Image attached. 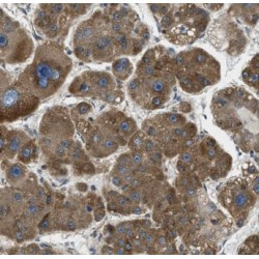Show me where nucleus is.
Masks as SVG:
<instances>
[{"instance_id":"72a5a7b5","label":"nucleus","mask_w":259,"mask_h":259,"mask_svg":"<svg viewBox=\"0 0 259 259\" xmlns=\"http://www.w3.org/2000/svg\"><path fill=\"white\" fill-rule=\"evenodd\" d=\"M111 30L114 32V34L121 33V30H122V25H121V23H112Z\"/></svg>"},{"instance_id":"e433bc0d","label":"nucleus","mask_w":259,"mask_h":259,"mask_svg":"<svg viewBox=\"0 0 259 259\" xmlns=\"http://www.w3.org/2000/svg\"><path fill=\"white\" fill-rule=\"evenodd\" d=\"M59 144L62 146V147H64L65 149H69V148L72 147V145H73V141H72L71 139H63L59 142Z\"/></svg>"},{"instance_id":"f257e3e1","label":"nucleus","mask_w":259,"mask_h":259,"mask_svg":"<svg viewBox=\"0 0 259 259\" xmlns=\"http://www.w3.org/2000/svg\"><path fill=\"white\" fill-rule=\"evenodd\" d=\"M72 66L63 48L47 42L36 49L33 62L21 74L19 82L39 99H47L61 87Z\"/></svg>"},{"instance_id":"4468645a","label":"nucleus","mask_w":259,"mask_h":259,"mask_svg":"<svg viewBox=\"0 0 259 259\" xmlns=\"http://www.w3.org/2000/svg\"><path fill=\"white\" fill-rule=\"evenodd\" d=\"M166 120L169 125H179V123L183 122L185 121V118L181 117L180 115H177V114H166Z\"/></svg>"},{"instance_id":"f03ea898","label":"nucleus","mask_w":259,"mask_h":259,"mask_svg":"<svg viewBox=\"0 0 259 259\" xmlns=\"http://www.w3.org/2000/svg\"><path fill=\"white\" fill-rule=\"evenodd\" d=\"M39 105V97L28 91L20 82L8 86L0 97L1 122L24 117L36 110Z\"/></svg>"},{"instance_id":"412c9836","label":"nucleus","mask_w":259,"mask_h":259,"mask_svg":"<svg viewBox=\"0 0 259 259\" xmlns=\"http://www.w3.org/2000/svg\"><path fill=\"white\" fill-rule=\"evenodd\" d=\"M58 29H59V27H58L57 23H56V22L52 23V24H51L50 26L48 27V29L46 30L47 35L51 36V37L56 36V35H57V33H58Z\"/></svg>"},{"instance_id":"864d4df0","label":"nucleus","mask_w":259,"mask_h":259,"mask_svg":"<svg viewBox=\"0 0 259 259\" xmlns=\"http://www.w3.org/2000/svg\"><path fill=\"white\" fill-rule=\"evenodd\" d=\"M146 234H147L146 229H141V230H139V232H138V236H139L140 239H144V237L146 236Z\"/></svg>"},{"instance_id":"5701e85b","label":"nucleus","mask_w":259,"mask_h":259,"mask_svg":"<svg viewBox=\"0 0 259 259\" xmlns=\"http://www.w3.org/2000/svg\"><path fill=\"white\" fill-rule=\"evenodd\" d=\"M143 161V156L139 151H134L132 155V162L134 165H140Z\"/></svg>"},{"instance_id":"8fccbe9b","label":"nucleus","mask_w":259,"mask_h":259,"mask_svg":"<svg viewBox=\"0 0 259 259\" xmlns=\"http://www.w3.org/2000/svg\"><path fill=\"white\" fill-rule=\"evenodd\" d=\"M149 8L153 13H159V9H160V4H149Z\"/></svg>"},{"instance_id":"f3484780","label":"nucleus","mask_w":259,"mask_h":259,"mask_svg":"<svg viewBox=\"0 0 259 259\" xmlns=\"http://www.w3.org/2000/svg\"><path fill=\"white\" fill-rule=\"evenodd\" d=\"M103 135L101 134L100 132H97V131H94V132L91 133V135H90V143L92 144V145L97 146L99 145V144H102L103 142Z\"/></svg>"},{"instance_id":"79ce46f5","label":"nucleus","mask_w":259,"mask_h":259,"mask_svg":"<svg viewBox=\"0 0 259 259\" xmlns=\"http://www.w3.org/2000/svg\"><path fill=\"white\" fill-rule=\"evenodd\" d=\"M141 185H142V180H141V179H139V178H134L130 183V186L132 187V188H135V189L141 187Z\"/></svg>"},{"instance_id":"603ef678","label":"nucleus","mask_w":259,"mask_h":259,"mask_svg":"<svg viewBox=\"0 0 259 259\" xmlns=\"http://www.w3.org/2000/svg\"><path fill=\"white\" fill-rule=\"evenodd\" d=\"M205 6H207V8H214L213 11H218V9H220V8H222L223 4H205Z\"/></svg>"},{"instance_id":"39448f33","label":"nucleus","mask_w":259,"mask_h":259,"mask_svg":"<svg viewBox=\"0 0 259 259\" xmlns=\"http://www.w3.org/2000/svg\"><path fill=\"white\" fill-rule=\"evenodd\" d=\"M44 119L51 121L55 125H41V133L46 136H52L54 138L69 139L74 134V128L69 117L65 114V109L56 107L48 111Z\"/></svg>"},{"instance_id":"13d9d810","label":"nucleus","mask_w":259,"mask_h":259,"mask_svg":"<svg viewBox=\"0 0 259 259\" xmlns=\"http://www.w3.org/2000/svg\"><path fill=\"white\" fill-rule=\"evenodd\" d=\"M77 189H78L79 191H86L87 190V186L85 185V183H78L77 185Z\"/></svg>"},{"instance_id":"680f3d73","label":"nucleus","mask_w":259,"mask_h":259,"mask_svg":"<svg viewBox=\"0 0 259 259\" xmlns=\"http://www.w3.org/2000/svg\"><path fill=\"white\" fill-rule=\"evenodd\" d=\"M114 253H116V254H125V253H127V251L125 250V248H117L115 251H114Z\"/></svg>"},{"instance_id":"473e14b6","label":"nucleus","mask_w":259,"mask_h":259,"mask_svg":"<svg viewBox=\"0 0 259 259\" xmlns=\"http://www.w3.org/2000/svg\"><path fill=\"white\" fill-rule=\"evenodd\" d=\"M156 239V235L155 232H147L146 236L144 237V242H145L146 245H151Z\"/></svg>"},{"instance_id":"b1692460","label":"nucleus","mask_w":259,"mask_h":259,"mask_svg":"<svg viewBox=\"0 0 259 259\" xmlns=\"http://www.w3.org/2000/svg\"><path fill=\"white\" fill-rule=\"evenodd\" d=\"M54 153L57 158H63L66 153V149L64 147H62L60 144H57V145L54 147Z\"/></svg>"},{"instance_id":"a211bd4d","label":"nucleus","mask_w":259,"mask_h":259,"mask_svg":"<svg viewBox=\"0 0 259 259\" xmlns=\"http://www.w3.org/2000/svg\"><path fill=\"white\" fill-rule=\"evenodd\" d=\"M114 173L118 176H125V175H127V174L131 173V169H130V167H128V166H123V165L118 164L114 168Z\"/></svg>"},{"instance_id":"1a4fd4ad","label":"nucleus","mask_w":259,"mask_h":259,"mask_svg":"<svg viewBox=\"0 0 259 259\" xmlns=\"http://www.w3.org/2000/svg\"><path fill=\"white\" fill-rule=\"evenodd\" d=\"M34 147H35V145H34L32 141H29V142H27V143H25L24 146H23V147L21 148V150L19 151V155H18L19 161L25 163V164L29 163L30 161L33 159Z\"/></svg>"},{"instance_id":"aec40b11","label":"nucleus","mask_w":259,"mask_h":259,"mask_svg":"<svg viewBox=\"0 0 259 259\" xmlns=\"http://www.w3.org/2000/svg\"><path fill=\"white\" fill-rule=\"evenodd\" d=\"M91 110V106L87 103H81L77 106V111L79 112V114L84 115V114H87L88 112Z\"/></svg>"},{"instance_id":"a18cd8bd","label":"nucleus","mask_w":259,"mask_h":259,"mask_svg":"<svg viewBox=\"0 0 259 259\" xmlns=\"http://www.w3.org/2000/svg\"><path fill=\"white\" fill-rule=\"evenodd\" d=\"M49 226H50V224H49V221H48V218H46L44 219L43 221H42V223L39 224V228H41V229H43V230H46V229H48L49 228Z\"/></svg>"},{"instance_id":"0e129e2a","label":"nucleus","mask_w":259,"mask_h":259,"mask_svg":"<svg viewBox=\"0 0 259 259\" xmlns=\"http://www.w3.org/2000/svg\"><path fill=\"white\" fill-rule=\"evenodd\" d=\"M169 235L172 237V239H174V237L176 236V232L174 231V230H170V231H169Z\"/></svg>"},{"instance_id":"2f4dec72","label":"nucleus","mask_w":259,"mask_h":259,"mask_svg":"<svg viewBox=\"0 0 259 259\" xmlns=\"http://www.w3.org/2000/svg\"><path fill=\"white\" fill-rule=\"evenodd\" d=\"M149 160L151 161L153 163H158L161 161V153H158V151H151L149 153Z\"/></svg>"},{"instance_id":"7ed1b4c3","label":"nucleus","mask_w":259,"mask_h":259,"mask_svg":"<svg viewBox=\"0 0 259 259\" xmlns=\"http://www.w3.org/2000/svg\"><path fill=\"white\" fill-rule=\"evenodd\" d=\"M1 58L8 63H20L26 61L33 51V43L29 34L22 27L8 33H0Z\"/></svg>"},{"instance_id":"a19ab883","label":"nucleus","mask_w":259,"mask_h":259,"mask_svg":"<svg viewBox=\"0 0 259 259\" xmlns=\"http://www.w3.org/2000/svg\"><path fill=\"white\" fill-rule=\"evenodd\" d=\"M104 211H103V207H100L95 211V214H94V217H95V220L97 221H101L103 218H104Z\"/></svg>"},{"instance_id":"ddd939ff","label":"nucleus","mask_w":259,"mask_h":259,"mask_svg":"<svg viewBox=\"0 0 259 259\" xmlns=\"http://www.w3.org/2000/svg\"><path fill=\"white\" fill-rule=\"evenodd\" d=\"M102 146H103V149H104V150L108 151V153H114V151H115L118 147L117 142H115L114 140H112L110 138H107V139L103 140Z\"/></svg>"},{"instance_id":"cd10ccee","label":"nucleus","mask_w":259,"mask_h":259,"mask_svg":"<svg viewBox=\"0 0 259 259\" xmlns=\"http://www.w3.org/2000/svg\"><path fill=\"white\" fill-rule=\"evenodd\" d=\"M155 147H156L155 142H153V140H146V141H144L143 148L146 153H151V151H153L155 150Z\"/></svg>"},{"instance_id":"393cba45","label":"nucleus","mask_w":259,"mask_h":259,"mask_svg":"<svg viewBox=\"0 0 259 259\" xmlns=\"http://www.w3.org/2000/svg\"><path fill=\"white\" fill-rule=\"evenodd\" d=\"M39 206L33 203V202H31V203L28 204L27 208H26V211L28 213V214H30V216H35V214L39 213Z\"/></svg>"},{"instance_id":"37998d69","label":"nucleus","mask_w":259,"mask_h":259,"mask_svg":"<svg viewBox=\"0 0 259 259\" xmlns=\"http://www.w3.org/2000/svg\"><path fill=\"white\" fill-rule=\"evenodd\" d=\"M125 237H127V239H132V237H134V236H135V230H134V228H132V227L130 226V227L127 229V231H125Z\"/></svg>"},{"instance_id":"c03bdc74","label":"nucleus","mask_w":259,"mask_h":259,"mask_svg":"<svg viewBox=\"0 0 259 259\" xmlns=\"http://www.w3.org/2000/svg\"><path fill=\"white\" fill-rule=\"evenodd\" d=\"M180 110L183 112H190L191 111V105L189 103H181L180 104Z\"/></svg>"},{"instance_id":"bb28decb","label":"nucleus","mask_w":259,"mask_h":259,"mask_svg":"<svg viewBox=\"0 0 259 259\" xmlns=\"http://www.w3.org/2000/svg\"><path fill=\"white\" fill-rule=\"evenodd\" d=\"M130 201H131V200L129 199V198H127L125 196H123V195H118L117 198H116V203H117L121 207L127 206V205L129 204Z\"/></svg>"},{"instance_id":"de8ad7c7","label":"nucleus","mask_w":259,"mask_h":259,"mask_svg":"<svg viewBox=\"0 0 259 259\" xmlns=\"http://www.w3.org/2000/svg\"><path fill=\"white\" fill-rule=\"evenodd\" d=\"M181 130H183V129H180V128H175V129H173V130H172V136H174V137H180V135H181Z\"/></svg>"},{"instance_id":"a878e982","label":"nucleus","mask_w":259,"mask_h":259,"mask_svg":"<svg viewBox=\"0 0 259 259\" xmlns=\"http://www.w3.org/2000/svg\"><path fill=\"white\" fill-rule=\"evenodd\" d=\"M129 224L130 223H121V224H119V225H118L117 227L115 228V232L117 233L119 236H120V235H123L125 233V231H127L128 228L130 227Z\"/></svg>"},{"instance_id":"c9c22d12","label":"nucleus","mask_w":259,"mask_h":259,"mask_svg":"<svg viewBox=\"0 0 259 259\" xmlns=\"http://www.w3.org/2000/svg\"><path fill=\"white\" fill-rule=\"evenodd\" d=\"M111 19H112V21H113V23H120V21L122 20V16H121V14L119 11H116L112 14Z\"/></svg>"},{"instance_id":"9b49d317","label":"nucleus","mask_w":259,"mask_h":259,"mask_svg":"<svg viewBox=\"0 0 259 259\" xmlns=\"http://www.w3.org/2000/svg\"><path fill=\"white\" fill-rule=\"evenodd\" d=\"M9 200H11V204L15 205V206H19V205H22L23 202H24V196H23L22 193L20 191H13V192L9 194L8 196Z\"/></svg>"},{"instance_id":"49530a36","label":"nucleus","mask_w":259,"mask_h":259,"mask_svg":"<svg viewBox=\"0 0 259 259\" xmlns=\"http://www.w3.org/2000/svg\"><path fill=\"white\" fill-rule=\"evenodd\" d=\"M75 228H76V223H75L74 220L69 219V220L66 222V229L67 230H74Z\"/></svg>"},{"instance_id":"0eeeda50","label":"nucleus","mask_w":259,"mask_h":259,"mask_svg":"<svg viewBox=\"0 0 259 259\" xmlns=\"http://www.w3.org/2000/svg\"><path fill=\"white\" fill-rule=\"evenodd\" d=\"M112 69H113V73L116 78L120 79V80H125L132 74L133 65L128 58H120L113 63Z\"/></svg>"},{"instance_id":"6ab92c4d","label":"nucleus","mask_w":259,"mask_h":259,"mask_svg":"<svg viewBox=\"0 0 259 259\" xmlns=\"http://www.w3.org/2000/svg\"><path fill=\"white\" fill-rule=\"evenodd\" d=\"M117 163L120 165H123V166H128L131 167V165L133 164L132 162V157H130V155L128 153H125V155H121L117 160Z\"/></svg>"},{"instance_id":"4c0bfd02","label":"nucleus","mask_w":259,"mask_h":259,"mask_svg":"<svg viewBox=\"0 0 259 259\" xmlns=\"http://www.w3.org/2000/svg\"><path fill=\"white\" fill-rule=\"evenodd\" d=\"M157 244H158L159 247H161V248H163V247H166L167 246L166 236H164V235H161V236H159L158 239H157Z\"/></svg>"},{"instance_id":"9d476101","label":"nucleus","mask_w":259,"mask_h":259,"mask_svg":"<svg viewBox=\"0 0 259 259\" xmlns=\"http://www.w3.org/2000/svg\"><path fill=\"white\" fill-rule=\"evenodd\" d=\"M119 129L121 132L125 133V134H132L136 130V123L132 118H127V119L122 120L120 122Z\"/></svg>"},{"instance_id":"09e8293b","label":"nucleus","mask_w":259,"mask_h":259,"mask_svg":"<svg viewBox=\"0 0 259 259\" xmlns=\"http://www.w3.org/2000/svg\"><path fill=\"white\" fill-rule=\"evenodd\" d=\"M122 178H123V180H125V183H131V181L134 179V175H133L132 173H129V174H127V175L122 176Z\"/></svg>"},{"instance_id":"4d7b16f0","label":"nucleus","mask_w":259,"mask_h":259,"mask_svg":"<svg viewBox=\"0 0 259 259\" xmlns=\"http://www.w3.org/2000/svg\"><path fill=\"white\" fill-rule=\"evenodd\" d=\"M123 248H125V251H132V250H133V242H125V247H123Z\"/></svg>"},{"instance_id":"6e6d98bb","label":"nucleus","mask_w":259,"mask_h":259,"mask_svg":"<svg viewBox=\"0 0 259 259\" xmlns=\"http://www.w3.org/2000/svg\"><path fill=\"white\" fill-rule=\"evenodd\" d=\"M138 171L141 172V173H146V172H147V167H146L145 165L140 164L139 167H138Z\"/></svg>"},{"instance_id":"423d86ee","label":"nucleus","mask_w":259,"mask_h":259,"mask_svg":"<svg viewBox=\"0 0 259 259\" xmlns=\"http://www.w3.org/2000/svg\"><path fill=\"white\" fill-rule=\"evenodd\" d=\"M6 139H8V144H6L3 155L5 153L8 159H13L16 156V153L20 151L21 148L24 146L28 137L23 132L11 131V132H8Z\"/></svg>"},{"instance_id":"f704fd0d","label":"nucleus","mask_w":259,"mask_h":259,"mask_svg":"<svg viewBox=\"0 0 259 259\" xmlns=\"http://www.w3.org/2000/svg\"><path fill=\"white\" fill-rule=\"evenodd\" d=\"M145 131H146V134H147L148 136L156 137L158 135V130H157V128H156L155 125H149V127L146 128Z\"/></svg>"},{"instance_id":"7c9ffc66","label":"nucleus","mask_w":259,"mask_h":259,"mask_svg":"<svg viewBox=\"0 0 259 259\" xmlns=\"http://www.w3.org/2000/svg\"><path fill=\"white\" fill-rule=\"evenodd\" d=\"M180 161L183 163H185V164L191 163V161H192V155H191V153H189V151H185V153H181Z\"/></svg>"},{"instance_id":"3c124183","label":"nucleus","mask_w":259,"mask_h":259,"mask_svg":"<svg viewBox=\"0 0 259 259\" xmlns=\"http://www.w3.org/2000/svg\"><path fill=\"white\" fill-rule=\"evenodd\" d=\"M177 169L179 172H185L186 171V165L185 163H183L181 161H179L178 164H177Z\"/></svg>"},{"instance_id":"6e6552de","label":"nucleus","mask_w":259,"mask_h":259,"mask_svg":"<svg viewBox=\"0 0 259 259\" xmlns=\"http://www.w3.org/2000/svg\"><path fill=\"white\" fill-rule=\"evenodd\" d=\"M26 175V168L21 164L11 165L6 170V178L9 183H17Z\"/></svg>"},{"instance_id":"ea45409f","label":"nucleus","mask_w":259,"mask_h":259,"mask_svg":"<svg viewBox=\"0 0 259 259\" xmlns=\"http://www.w3.org/2000/svg\"><path fill=\"white\" fill-rule=\"evenodd\" d=\"M15 239L17 242H23L25 239V233L22 230H18L17 232L15 233Z\"/></svg>"},{"instance_id":"20e7f679","label":"nucleus","mask_w":259,"mask_h":259,"mask_svg":"<svg viewBox=\"0 0 259 259\" xmlns=\"http://www.w3.org/2000/svg\"><path fill=\"white\" fill-rule=\"evenodd\" d=\"M220 200L233 217L241 218L253 207L256 197L244 180L233 179L227 183L225 190L220 195Z\"/></svg>"},{"instance_id":"58836bf2","label":"nucleus","mask_w":259,"mask_h":259,"mask_svg":"<svg viewBox=\"0 0 259 259\" xmlns=\"http://www.w3.org/2000/svg\"><path fill=\"white\" fill-rule=\"evenodd\" d=\"M125 242H127V239L120 235V236L115 241V246L117 247V248H123L125 245Z\"/></svg>"},{"instance_id":"c756f323","label":"nucleus","mask_w":259,"mask_h":259,"mask_svg":"<svg viewBox=\"0 0 259 259\" xmlns=\"http://www.w3.org/2000/svg\"><path fill=\"white\" fill-rule=\"evenodd\" d=\"M206 157L209 160H214L217 157V149L216 146L214 147H207L206 148Z\"/></svg>"},{"instance_id":"2eb2a0df","label":"nucleus","mask_w":259,"mask_h":259,"mask_svg":"<svg viewBox=\"0 0 259 259\" xmlns=\"http://www.w3.org/2000/svg\"><path fill=\"white\" fill-rule=\"evenodd\" d=\"M69 156H71V159L73 161H79L82 158V150H81V146L79 144V142H76V144L74 145Z\"/></svg>"},{"instance_id":"bf43d9fd","label":"nucleus","mask_w":259,"mask_h":259,"mask_svg":"<svg viewBox=\"0 0 259 259\" xmlns=\"http://www.w3.org/2000/svg\"><path fill=\"white\" fill-rule=\"evenodd\" d=\"M102 252H103V253H106V254H107V253H109V254H110V253H114L113 250H112V248H110V247H107V246H105L104 248H103Z\"/></svg>"},{"instance_id":"5fc2aeb1","label":"nucleus","mask_w":259,"mask_h":259,"mask_svg":"<svg viewBox=\"0 0 259 259\" xmlns=\"http://www.w3.org/2000/svg\"><path fill=\"white\" fill-rule=\"evenodd\" d=\"M187 193H188V195L193 196V195L195 194V188H194V187L189 186L188 188H187Z\"/></svg>"},{"instance_id":"4be33fe9","label":"nucleus","mask_w":259,"mask_h":259,"mask_svg":"<svg viewBox=\"0 0 259 259\" xmlns=\"http://www.w3.org/2000/svg\"><path fill=\"white\" fill-rule=\"evenodd\" d=\"M129 199L132 202H140L142 199V194L137 190L131 191L129 193Z\"/></svg>"},{"instance_id":"052dcab7","label":"nucleus","mask_w":259,"mask_h":259,"mask_svg":"<svg viewBox=\"0 0 259 259\" xmlns=\"http://www.w3.org/2000/svg\"><path fill=\"white\" fill-rule=\"evenodd\" d=\"M142 211H142V209H141V207L137 206V207H134V208H133L132 213H133V214H141Z\"/></svg>"},{"instance_id":"c85d7f7f","label":"nucleus","mask_w":259,"mask_h":259,"mask_svg":"<svg viewBox=\"0 0 259 259\" xmlns=\"http://www.w3.org/2000/svg\"><path fill=\"white\" fill-rule=\"evenodd\" d=\"M111 181L115 187H122V185L125 183V180H123L122 176H118V175H115L112 177Z\"/></svg>"},{"instance_id":"f8f14e48","label":"nucleus","mask_w":259,"mask_h":259,"mask_svg":"<svg viewBox=\"0 0 259 259\" xmlns=\"http://www.w3.org/2000/svg\"><path fill=\"white\" fill-rule=\"evenodd\" d=\"M143 144H144L143 138L140 136V134H136L135 136H133V138L131 139V142H130L131 148L134 151H139L140 149L143 147Z\"/></svg>"},{"instance_id":"dca6fc26","label":"nucleus","mask_w":259,"mask_h":259,"mask_svg":"<svg viewBox=\"0 0 259 259\" xmlns=\"http://www.w3.org/2000/svg\"><path fill=\"white\" fill-rule=\"evenodd\" d=\"M173 23H174V18H173V14L172 13H168L167 15H165L164 17H163L162 21H161V25L164 28L171 27Z\"/></svg>"},{"instance_id":"e2e57ef3","label":"nucleus","mask_w":259,"mask_h":259,"mask_svg":"<svg viewBox=\"0 0 259 259\" xmlns=\"http://www.w3.org/2000/svg\"><path fill=\"white\" fill-rule=\"evenodd\" d=\"M141 223L143 224V226H144V227H145V228H149V227H150V226H151V223L149 222L148 220H144V221H142Z\"/></svg>"}]
</instances>
